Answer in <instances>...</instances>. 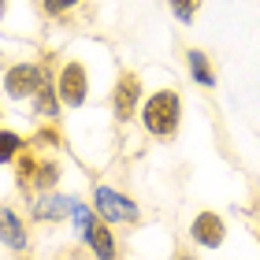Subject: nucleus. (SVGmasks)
<instances>
[{"mask_svg": "<svg viewBox=\"0 0 260 260\" xmlns=\"http://www.w3.org/2000/svg\"><path fill=\"white\" fill-rule=\"evenodd\" d=\"M93 208H97L108 223H134L138 219V205L134 201L108 190V186H97V190H93Z\"/></svg>", "mask_w": 260, "mask_h": 260, "instance_id": "obj_3", "label": "nucleus"}, {"mask_svg": "<svg viewBox=\"0 0 260 260\" xmlns=\"http://www.w3.org/2000/svg\"><path fill=\"white\" fill-rule=\"evenodd\" d=\"M138 97H141V82L134 75H123L119 86H115V119H119V123H126L130 115H134Z\"/></svg>", "mask_w": 260, "mask_h": 260, "instance_id": "obj_6", "label": "nucleus"}, {"mask_svg": "<svg viewBox=\"0 0 260 260\" xmlns=\"http://www.w3.org/2000/svg\"><path fill=\"white\" fill-rule=\"evenodd\" d=\"M179 115H182V104L175 97L171 89H160L152 93L145 101V108H141V123L152 138H171L175 130H179Z\"/></svg>", "mask_w": 260, "mask_h": 260, "instance_id": "obj_1", "label": "nucleus"}, {"mask_svg": "<svg viewBox=\"0 0 260 260\" xmlns=\"http://www.w3.org/2000/svg\"><path fill=\"white\" fill-rule=\"evenodd\" d=\"M197 8H201V0H171V11H175V19H179V22H186V26L193 22Z\"/></svg>", "mask_w": 260, "mask_h": 260, "instance_id": "obj_14", "label": "nucleus"}, {"mask_svg": "<svg viewBox=\"0 0 260 260\" xmlns=\"http://www.w3.org/2000/svg\"><path fill=\"white\" fill-rule=\"evenodd\" d=\"M71 201H75V197H56V193L45 190V193L38 197V205H34V216L45 219V223H56V219L71 216Z\"/></svg>", "mask_w": 260, "mask_h": 260, "instance_id": "obj_8", "label": "nucleus"}, {"mask_svg": "<svg viewBox=\"0 0 260 260\" xmlns=\"http://www.w3.org/2000/svg\"><path fill=\"white\" fill-rule=\"evenodd\" d=\"M45 86V71L38 67V63H15L4 75V93L11 101H26V97H34Z\"/></svg>", "mask_w": 260, "mask_h": 260, "instance_id": "obj_2", "label": "nucleus"}, {"mask_svg": "<svg viewBox=\"0 0 260 260\" xmlns=\"http://www.w3.org/2000/svg\"><path fill=\"white\" fill-rule=\"evenodd\" d=\"M86 242H89V249L97 253V256H112L115 253L112 234H108V227H101V223H93V227L86 231Z\"/></svg>", "mask_w": 260, "mask_h": 260, "instance_id": "obj_9", "label": "nucleus"}, {"mask_svg": "<svg viewBox=\"0 0 260 260\" xmlns=\"http://www.w3.org/2000/svg\"><path fill=\"white\" fill-rule=\"evenodd\" d=\"M71 219H75L78 234H82V238H86V231L93 227V216H89V208L82 205V201H71Z\"/></svg>", "mask_w": 260, "mask_h": 260, "instance_id": "obj_13", "label": "nucleus"}, {"mask_svg": "<svg viewBox=\"0 0 260 260\" xmlns=\"http://www.w3.org/2000/svg\"><path fill=\"white\" fill-rule=\"evenodd\" d=\"M34 97H38V115H56V97H52L49 86H41Z\"/></svg>", "mask_w": 260, "mask_h": 260, "instance_id": "obj_15", "label": "nucleus"}, {"mask_svg": "<svg viewBox=\"0 0 260 260\" xmlns=\"http://www.w3.org/2000/svg\"><path fill=\"white\" fill-rule=\"evenodd\" d=\"M22 152V138L15 130H0V164H11Z\"/></svg>", "mask_w": 260, "mask_h": 260, "instance_id": "obj_11", "label": "nucleus"}, {"mask_svg": "<svg viewBox=\"0 0 260 260\" xmlns=\"http://www.w3.org/2000/svg\"><path fill=\"white\" fill-rule=\"evenodd\" d=\"M190 234H193L197 245H205V249H216V245L223 242V234H227V227H223V219L216 216V212H201V216L193 219Z\"/></svg>", "mask_w": 260, "mask_h": 260, "instance_id": "obj_5", "label": "nucleus"}, {"mask_svg": "<svg viewBox=\"0 0 260 260\" xmlns=\"http://www.w3.org/2000/svg\"><path fill=\"white\" fill-rule=\"evenodd\" d=\"M89 93V78H86V67L82 63H67L60 71V86H56V97H60L67 108H78Z\"/></svg>", "mask_w": 260, "mask_h": 260, "instance_id": "obj_4", "label": "nucleus"}, {"mask_svg": "<svg viewBox=\"0 0 260 260\" xmlns=\"http://www.w3.org/2000/svg\"><path fill=\"white\" fill-rule=\"evenodd\" d=\"M56 179H60V175H56V164H41V168H34V186H38L41 193L52 190Z\"/></svg>", "mask_w": 260, "mask_h": 260, "instance_id": "obj_12", "label": "nucleus"}, {"mask_svg": "<svg viewBox=\"0 0 260 260\" xmlns=\"http://www.w3.org/2000/svg\"><path fill=\"white\" fill-rule=\"evenodd\" d=\"M0 15H4V0H0Z\"/></svg>", "mask_w": 260, "mask_h": 260, "instance_id": "obj_17", "label": "nucleus"}, {"mask_svg": "<svg viewBox=\"0 0 260 260\" xmlns=\"http://www.w3.org/2000/svg\"><path fill=\"white\" fill-rule=\"evenodd\" d=\"M0 242H4L8 249H15V253L26 249V227H22V219L11 208H0Z\"/></svg>", "mask_w": 260, "mask_h": 260, "instance_id": "obj_7", "label": "nucleus"}, {"mask_svg": "<svg viewBox=\"0 0 260 260\" xmlns=\"http://www.w3.org/2000/svg\"><path fill=\"white\" fill-rule=\"evenodd\" d=\"M75 4H78V0H45V8H49L52 15H56V11H67V8H75Z\"/></svg>", "mask_w": 260, "mask_h": 260, "instance_id": "obj_16", "label": "nucleus"}, {"mask_svg": "<svg viewBox=\"0 0 260 260\" xmlns=\"http://www.w3.org/2000/svg\"><path fill=\"white\" fill-rule=\"evenodd\" d=\"M186 60H190V75H193V82H197V86H205V89H212V86H216V75L208 71V60H205V52L190 49V56H186Z\"/></svg>", "mask_w": 260, "mask_h": 260, "instance_id": "obj_10", "label": "nucleus"}]
</instances>
